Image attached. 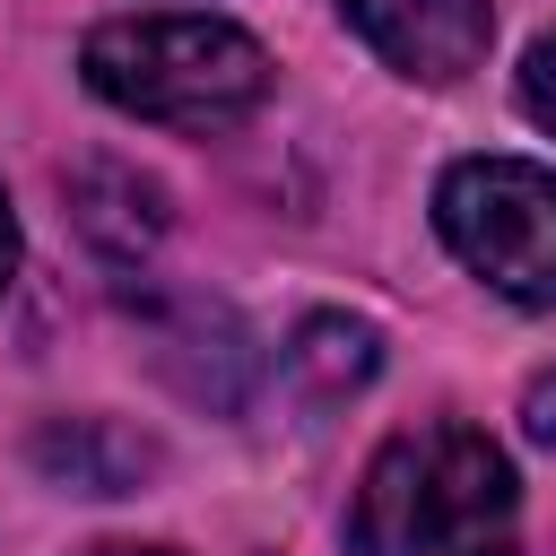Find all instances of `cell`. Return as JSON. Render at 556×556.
Wrapping results in <instances>:
<instances>
[{
    "mask_svg": "<svg viewBox=\"0 0 556 556\" xmlns=\"http://www.w3.org/2000/svg\"><path fill=\"white\" fill-rule=\"evenodd\" d=\"M521 486L478 426H408L356 478V556H513Z\"/></svg>",
    "mask_w": 556,
    "mask_h": 556,
    "instance_id": "6da1fadb",
    "label": "cell"
},
{
    "mask_svg": "<svg viewBox=\"0 0 556 556\" xmlns=\"http://www.w3.org/2000/svg\"><path fill=\"white\" fill-rule=\"evenodd\" d=\"M78 70L113 113L156 122V130H235L269 96V52L243 26L191 17V9L96 26Z\"/></svg>",
    "mask_w": 556,
    "mask_h": 556,
    "instance_id": "7a4b0ae2",
    "label": "cell"
},
{
    "mask_svg": "<svg viewBox=\"0 0 556 556\" xmlns=\"http://www.w3.org/2000/svg\"><path fill=\"white\" fill-rule=\"evenodd\" d=\"M434 226L504 304L556 313V174L530 156H460L434 191Z\"/></svg>",
    "mask_w": 556,
    "mask_h": 556,
    "instance_id": "3957f363",
    "label": "cell"
},
{
    "mask_svg": "<svg viewBox=\"0 0 556 556\" xmlns=\"http://www.w3.org/2000/svg\"><path fill=\"white\" fill-rule=\"evenodd\" d=\"M400 78L417 87H452L486 61V35H495V9L486 0H330Z\"/></svg>",
    "mask_w": 556,
    "mask_h": 556,
    "instance_id": "277c9868",
    "label": "cell"
},
{
    "mask_svg": "<svg viewBox=\"0 0 556 556\" xmlns=\"http://www.w3.org/2000/svg\"><path fill=\"white\" fill-rule=\"evenodd\" d=\"M70 208H78V226H87V243L104 261H139L156 243V226H165L156 217V182H139L130 165H104V182H96V165H78Z\"/></svg>",
    "mask_w": 556,
    "mask_h": 556,
    "instance_id": "5b68a950",
    "label": "cell"
},
{
    "mask_svg": "<svg viewBox=\"0 0 556 556\" xmlns=\"http://www.w3.org/2000/svg\"><path fill=\"white\" fill-rule=\"evenodd\" d=\"M374 365H382V339H374V321H348V313H313L287 348V374L313 400H348L356 382H374Z\"/></svg>",
    "mask_w": 556,
    "mask_h": 556,
    "instance_id": "8992f818",
    "label": "cell"
},
{
    "mask_svg": "<svg viewBox=\"0 0 556 556\" xmlns=\"http://www.w3.org/2000/svg\"><path fill=\"white\" fill-rule=\"evenodd\" d=\"M35 460H43L61 486H78V495H122V486H139L148 443L113 434L104 417H78V426H52V434L35 443Z\"/></svg>",
    "mask_w": 556,
    "mask_h": 556,
    "instance_id": "52a82bcc",
    "label": "cell"
},
{
    "mask_svg": "<svg viewBox=\"0 0 556 556\" xmlns=\"http://www.w3.org/2000/svg\"><path fill=\"white\" fill-rule=\"evenodd\" d=\"M521 113H530L539 130H556V35L521 61Z\"/></svg>",
    "mask_w": 556,
    "mask_h": 556,
    "instance_id": "ba28073f",
    "label": "cell"
},
{
    "mask_svg": "<svg viewBox=\"0 0 556 556\" xmlns=\"http://www.w3.org/2000/svg\"><path fill=\"white\" fill-rule=\"evenodd\" d=\"M521 417H530V434H539V443L556 452V374H539V382H530V400H521Z\"/></svg>",
    "mask_w": 556,
    "mask_h": 556,
    "instance_id": "9c48e42d",
    "label": "cell"
},
{
    "mask_svg": "<svg viewBox=\"0 0 556 556\" xmlns=\"http://www.w3.org/2000/svg\"><path fill=\"white\" fill-rule=\"evenodd\" d=\"M9 269H17V208H9V191H0V287H9Z\"/></svg>",
    "mask_w": 556,
    "mask_h": 556,
    "instance_id": "30bf717a",
    "label": "cell"
},
{
    "mask_svg": "<svg viewBox=\"0 0 556 556\" xmlns=\"http://www.w3.org/2000/svg\"><path fill=\"white\" fill-rule=\"evenodd\" d=\"M87 556H174V547H130V539H113V547H87Z\"/></svg>",
    "mask_w": 556,
    "mask_h": 556,
    "instance_id": "8fae6325",
    "label": "cell"
}]
</instances>
